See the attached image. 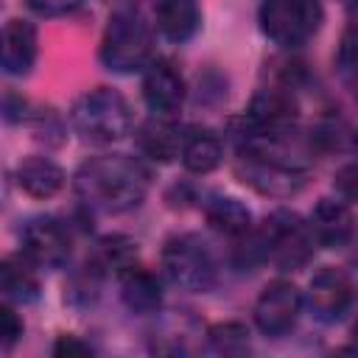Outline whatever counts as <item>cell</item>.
<instances>
[{
	"mask_svg": "<svg viewBox=\"0 0 358 358\" xmlns=\"http://www.w3.org/2000/svg\"><path fill=\"white\" fill-rule=\"evenodd\" d=\"M109 3H112V0H109ZM115 3H120V0H115Z\"/></svg>",
	"mask_w": 358,
	"mask_h": 358,
	"instance_id": "obj_31",
	"label": "cell"
},
{
	"mask_svg": "<svg viewBox=\"0 0 358 358\" xmlns=\"http://www.w3.org/2000/svg\"><path fill=\"white\" fill-rule=\"evenodd\" d=\"M70 123L84 143L112 145L131 131V109L117 90L95 87L76 98Z\"/></svg>",
	"mask_w": 358,
	"mask_h": 358,
	"instance_id": "obj_3",
	"label": "cell"
},
{
	"mask_svg": "<svg viewBox=\"0 0 358 358\" xmlns=\"http://www.w3.org/2000/svg\"><path fill=\"white\" fill-rule=\"evenodd\" d=\"M263 260L274 263L282 271H299L316 252V238L310 224L291 210H274L263 227L255 232Z\"/></svg>",
	"mask_w": 358,
	"mask_h": 358,
	"instance_id": "obj_4",
	"label": "cell"
},
{
	"mask_svg": "<svg viewBox=\"0 0 358 358\" xmlns=\"http://www.w3.org/2000/svg\"><path fill=\"white\" fill-rule=\"evenodd\" d=\"M257 22L268 42L294 50L319 34L324 8L322 0H260Z\"/></svg>",
	"mask_w": 358,
	"mask_h": 358,
	"instance_id": "obj_6",
	"label": "cell"
},
{
	"mask_svg": "<svg viewBox=\"0 0 358 358\" xmlns=\"http://www.w3.org/2000/svg\"><path fill=\"white\" fill-rule=\"evenodd\" d=\"M350 338H352V344H355V350H358V319L352 322V330H350Z\"/></svg>",
	"mask_w": 358,
	"mask_h": 358,
	"instance_id": "obj_30",
	"label": "cell"
},
{
	"mask_svg": "<svg viewBox=\"0 0 358 358\" xmlns=\"http://www.w3.org/2000/svg\"><path fill=\"white\" fill-rule=\"evenodd\" d=\"M299 115V101L288 84H268L257 90L246 109V131L249 137H285Z\"/></svg>",
	"mask_w": 358,
	"mask_h": 358,
	"instance_id": "obj_8",
	"label": "cell"
},
{
	"mask_svg": "<svg viewBox=\"0 0 358 358\" xmlns=\"http://www.w3.org/2000/svg\"><path fill=\"white\" fill-rule=\"evenodd\" d=\"M53 352L56 355H90L92 352V347L90 344H84V341H78L76 336H62L56 344H53Z\"/></svg>",
	"mask_w": 358,
	"mask_h": 358,
	"instance_id": "obj_28",
	"label": "cell"
},
{
	"mask_svg": "<svg viewBox=\"0 0 358 358\" xmlns=\"http://www.w3.org/2000/svg\"><path fill=\"white\" fill-rule=\"evenodd\" d=\"M92 263L106 274V271H117L123 274L126 268H131L137 263V243L126 235H106L98 241V249L92 255Z\"/></svg>",
	"mask_w": 358,
	"mask_h": 358,
	"instance_id": "obj_22",
	"label": "cell"
},
{
	"mask_svg": "<svg viewBox=\"0 0 358 358\" xmlns=\"http://www.w3.org/2000/svg\"><path fill=\"white\" fill-rule=\"evenodd\" d=\"M282 137H246L238 145L235 176L255 193L268 199H291L308 185V173L288 159L280 145Z\"/></svg>",
	"mask_w": 358,
	"mask_h": 358,
	"instance_id": "obj_2",
	"label": "cell"
},
{
	"mask_svg": "<svg viewBox=\"0 0 358 358\" xmlns=\"http://www.w3.org/2000/svg\"><path fill=\"white\" fill-rule=\"evenodd\" d=\"M120 299L131 313H140V316L159 313V308H162V285H159L154 271H148L145 266L134 263L131 268H126L120 274Z\"/></svg>",
	"mask_w": 358,
	"mask_h": 358,
	"instance_id": "obj_17",
	"label": "cell"
},
{
	"mask_svg": "<svg viewBox=\"0 0 358 358\" xmlns=\"http://www.w3.org/2000/svg\"><path fill=\"white\" fill-rule=\"evenodd\" d=\"M22 255L39 268H62L70 260V232L50 215L31 218L22 227Z\"/></svg>",
	"mask_w": 358,
	"mask_h": 358,
	"instance_id": "obj_11",
	"label": "cell"
},
{
	"mask_svg": "<svg viewBox=\"0 0 358 358\" xmlns=\"http://www.w3.org/2000/svg\"><path fill=\"white\" fill-rule=\"evenodd\" d=\"M20 338H22V319L17 316L11 302H6L0 308V344H3V350H11Z\"/></svg>",
	"mask_w": 358,
	"mask_h": 358,
	"instance_id": "obj_25",
	"label": "cell"
},
{
	"mask_svg": "<svg viewBox=\"0 0 358 358\" xmlns=\"http://www.w3.org/2000/svg\"><path fill=\"white\" fill-rule=\"evenodd\" d=\"M151 176L145 165L126 154H101L78 165L73 187L81 204L98 213H129L148 196Z\"/></svg>",
	"mask_w": 358,
	"mask_h": 358,
	"instance_id": "obj_1",
	"label": "cell"
},
{
	"mask_svg": "<svg viewBox=\"0 0 358 358\" xmlns=\"http://www.w3.org/2000/svg\"><path fill=\"white\" fill-rule=\"evenodd\" d=\"M162 268L173 285L193 294H207L218 282V263L210 252V246L193 235L179 232L171 235L162 246Z\"/></svg>",
	"mask_w": 358,
	"mask_h": 358,
	"instance_id": "obj_7",
	"label": "cell"
},
{
	"mask_svg": "<svg viewBox=\"0 0 358 358\" xmlns=\"http://www.w3.org/2000/svg\"><path fill=\"white\" fill-rule=\"evenodd\" d=\"M308 224H310L316 243L324 249L347 246L352 241V232H355V215L347 207V201H338V199H319Z\"/></svg>",
	"mask_w": 358,
	"mask_h": 358,
	"instance_id": "obj_13",
	"label": "cell"
},
{
	"mask_svg": "<svg viewBox=\"0 0 358 358\" xmlns=\"http://www.w3.org/2000/svg\"><path fill=\"white\" fill-rule=\"evenodd\" d=\"M305 302H308L310 313L319 322L336 324V322L347 319V313L355 308V302H358V285H355V280L344 268L324 266V268H319L310 277Z\"/></svg>",
	"mask_w": 358,
	"mask_h": 358,
	"instance_id": "obj_9",
	"label": "cell"
},
{
	"mask_svg": "<svg viewBox=\"0 0 358 358\" xmlns=\"http://www.w3.org/2000/svg\"><path fill=\"white\" fill-rule=\"evenodd\" d=\"M336 67L344 78L350 81H358V28L347 25V31L341 34L338 39V48H336Z\"/></svg>",
	"mask_w": 358,
	"mask_h": 358,
	"instance_id": "obj_24",
	"label": "cell"
},
{
	"mask_svg": "<svg viewBox=\"0 0 358 358\" xmlns=\"http://www.w3.org/2000/svg\"><path fill=\"white\" fill-rule=\"evenodd\" d=\"M333 187L336 193L344 199V201H355L358 204V159L355 162H347L336 171L333 176Z\"/></svg>",
	"mask_w": 358,
	"mask_h": 358,
	"instance_id": "obj_26",
	"label": "cell"
},
{
	"mask_svg": "<svg viewBox=\"0 0 358 358\" xmlns=\"http://www.w3.org/2000/svg\"><path fill=\"white\" fill-rule=\"evenodd\" d=\"M154 34L137 11H115L103 28L98 56L106 70L134 73L151 64Z\"/></svg>",
	"mask_w": 358,
	"mask_h": 358,
	"instance_id": "obj_5",
	"label": "cell"
},
{
	"mask_svg": "<svg viewBox=\"0 0 358 358\" xmlns=\"http://www.w3.org/2000/svg\"><path fill=\"white\" fill-rule=\"evenodd\" d=\"M347 20L352 28H358V0H347Z\"/></svg>",
	"mask_w": 358,
	"mask_h": 358,
	"instance_id": "obj_29",
	"label": "cell"
},
{
	"mask_svg": "<svg viewBox=\"0 0 358 358\" xmlns=\"http://www.w3.org/2000/svg\"><path fill=\"white\" fill-rule=\"evenodd\" d=\"M84 0H28V6L42 17H62L81 6Z\"/></svg>",
	"mask_w": 358,
	"mask_h": 358,
	"instance_id": "obj_27",
	"label": "cell"
},
{
	"mask_svg": "<svg viewBox=\"0 0 358 358\" xmlns=\"http://www.w3.org/2000/svg\"><path fill=\"white\" fill-rule=\"evenodd\" d=\"M39 56V36L34 22L28 20H8L3 28V70L8 76H28Z\"/></svg>",
	"mask_w": 358,
	"mask_h": 358,
	"instance_id": "obj_14",
	"label": "cell"
},
{
	"mask_svg": "<svg viewBox=\"0 0 358 358\" xmlns=\"http://www.w3.org/2000/svg\"><path fill=\"white\" fill-rule=\"evenodd\" d=\"M36 268L25 255H11L0 263V291L11 305H28L39 296Z\"/></svg>",
	"mask_w": 358,
	"mask_h": 358,
	"instance_id": "obj_19",
	"label": "cell"
},
{
	"mask_svg": "<svg viewBox=\"0 0 358 358\" xmlns=\"http://www.w3.org/2000/svg\"><path fill=\"white\" fill-rule=\"evenodd\" d=\"M207 341L221 355H243L249 352V330L241 322H218L207 330Z\"/></svg>",
	"mask_w": 358,
	"mask_h": 358,
	"instance_id": "obj_23",
	"label": "cell"
},
{
	"mask_svg": "<svg viewBox=\"0 0 358 358\" xmlns=\"http://www.w3.org/2000/svg\"><path fill=\"white\" fill-rule=\"evenodd\" d=\"M204 218L215 232L235 241L252 232V213L246 210V204H241L232 196H210L204 201Z\"/></svg>",
	"mask_w": 358,
	"mask_h": 358,
	"instance_id": "obj_21",
	"label": "cell"
},
{
	"mask_svg": "<svg viewBox=\"0 0 358 358\" xmlns=\"http://www.w3.org/2000/svg\"><path fill=\"white\" fill-rule=\"evenodd\" d=\"M143 98L154 115L173 117L185 103V78L171 62H151L143 76Z\"/></svg>",
	"mask_w": 358,
	"mask_h": 358,
	"instance_id": "obj_12",
	"label": "cell"
},
{
	"mask_svg": "<svg viewBox=\"0 0 358 358\" xmlns=\"http://www.w3.org/2000/svg\"><path fill=\"white\" fill-rule=\"evenodd\" d=\"M137 148L157 162H171L182 151V137L185 131L168 117V115H154L140 123L137 129Z\"/></svg>",
	"mask_w": 358,
	"mask_h": 358,
	"instance_id": "obj_16",
	"label": "cell"
},
{
	"mask_svg": "<svg viewBox=\"0 0 358 358\" xmlns=\"http://www.w3.org/2000/svg\"><path fill=\"white\" fill-rule=\"evenodd\" d=\"M182 165L190 171V173H210L221 165V157H224V145H221V137L213 131V129H204V126H190L185 129V137H182Z\"/></svg>",
	"mask_w": 358,
	"mask_h": 358,
	"instance_id": "obj_18",
	"label": "cell"
},
{
	"mask_svg": "<svg viewBox=\"0 0 358 358\" xmlns=\"http://www.w3.org/2000/svg\"><path fill=\"white\" fill-rule=\"evenodd\" d=\"M154 22L157 31L168 42H187L201 28V8L196 0H157L154 3Z\"/></svg>",
	"mask_w": 358,
	"mask_h": 358,
	"instance_id": "obj_15",
	"label": "cell"
},
{
	"mask_svg": "<svg viewBox=\"0 0 358 358\" xmlns=\"http://www.w3.org/2000/svg\"><path fill=\"white\" fill-rule=\"evenodd\" d=\"M17 185L31 199H50L64 187V171L48 157H28L17 168Z\"/></svg>",
	"mask_w": 358,
	"mask_h": 358,
	"instance_id": "obj_20",
	"label": "cell"
},
{
	"mask_svg": "<svg viewBox=\"0 0 358 358\" xmlns=\"http://www.w3.org/2000/svg\"><path fill=\"white\" fill-rule=\"evenodd\" d=\"M302 294L294 282L288 280H271L257 302H255V324L263 336L268 338H280L288 330H294L299 313H302Z\"/></svg>",
	"mask_w": 358,
	"mask_h": 358,
	"instance_id": "obj_10",
	"label": "cell"
}]
</instances>
